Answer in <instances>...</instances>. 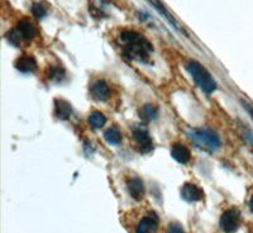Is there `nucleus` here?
Here are the masks:
<instances>
[{
	"mask_svg": "<svg viewBox=\"0 0 253 233\" xmlns=\"http://www.w3.org/2000/svg\"><path fill=\"white\" fill-rule=\"evenodd\" d=\"M65 76V70L61 66L52 67L51 71H49V79L53 81H61Z\"/></svg>",
	"mask_w": 253,
	"mask_h": 233,
	"instance_id": "obj_18",
	"label": "nucleus"
},
{
	"mask_svg": "<svg viewBox=\"0 0 253 233\" xmlns=\"http://www.w3.org/2000/svg\"><path fill=\"white\" fill-rule=\"evenodd\" d=\"M245 105H246V109L248 110V113H250L251 117H252V118H253V108L251 107V105H248V104H246V103H245Z\"/></svg>",
	"mask_w": 253,
	"mask_h": 233,
	"instance_id": "obj_21",
	"label": "nucleus"
},
{
	"mask_svg": "<svg viewBox=\"0 0 253 233\" xmlns=\"http://www.w3.org/2000/svg\"><path fill=\"white\" fill-rule=\"evenodd\" d=\"M171 155L180 164H187L191 158V152L185 144L175 143L171 147Z\"/></svg>",
	"mask_w": 253,
	"mask_h": 233,
	"instance_id": "obj_11",
	"label": "nucleus"
},
{
	"mask_svg": "<svg viewBox=\"0 0 253 233\" xmlns=\"http://www.w3.org/2000/svg\"><path fill=\"white\" fill-rule=\"evenodd\" d=\"M169 233H185L184 230H182L181 225H178V223H171L170 226H169V231H167Z\"/></svg>",
	"mask_w": 253,
	"mask_h": 233,
	"instance_id": "obj_20",
	"label": "nucleus"
},
{
	"mask_svg": "<svg viewBox=\"0 0 253 233\" xmlns=\"http://www.w3.org/2000/svg\"><path fill=\"white\" fill-rule=\"evenodd\" d=\"M181 196L186 202H200L204 199V191L193 183H186L181 187Z\"/></svg>",
	"mask_w": 253,
	"mask_h": 233,
	"instance_id": "obj_8",
	"label": "nucleus"
},
{
	"mask_svg": "<svg viewBox=\"0 0 253 233\" xmlns=\"http://www.w3.org/2000/svg\"><path fill=\"white\" fill-rule=\"evenodd\" d=\"M241 226V213L236 208L225 210L220 217V227L225 233H234Z\"/></svg>",
	"mask_w": 253,
	"mask_h": 233,
	"instance_id": "obj_5",
	"label": "nucleus"
},
{
	"mask_svg": "<svg viewBox=\"0 0 253 233\" xmlns=\"http://www.w3.org/2000/svg\"><path fill=\"white\" fill-rule=\"evenodd\" d=\"M72 114V107L69 101L63 99H56L55 100V115L58 119H69Z\"/></svg>",
	"mask_w": 253,
	"mask_h": 233,
	"instance_id": "obj_13",
	"label": "nucleus"
},
{
	"mask_svg": "<svg viewBox=\"0 0 253 233\" xmlns=\"http://www.w3.org/2000/svg\"><path fill=\"white\" fill-rule=\"evenodd\" d=\"M158 223H160V219L157 214L155 212H150L141 219L135 228V233H156L158 230Z\"/></svg>",
	"mask_w": 253,
	"mask_h": 233,
	"instance_id": "obj_7",
	"label": "nucleus"
},
{
	"mask_svg": "<svg viewBox=\"0 0 253 233\" xmlns=\"http://www.w3.org/2000/svg\"><path fill=\"white\" fill-rule=\"evenodd\" d=\"M148 1H150V3L152 4V5H153V8L157 9L158 13H160V14L164 15V17L166 18V19L169 20V22H170V23L172 24V26L175 27V28L177 29V31L184 32V29H182L181 27L178 26V23H177V22H176L175 18H173L172 15L170 14V12H169V10H167V9L165 8V5H164V4L161 3V1H160V0H148Z\"/></svg>",
	"mask_w": 253,
	"mask_h": 233,
	"instance_id": "obj_14",
	"label": "nucleus"
},
{
	"mask_svg": "<svg viewBox=\"0 0 253 233\" xmlns=\"http://www.w3.org/2000/svg\"><path fill=\"white\" fill-rule=\"evenodd\" d=\"M15 67L22 72H33L37 69V62H36L33 56L23 55L17 58V61H15Z\"/></svg>",
	"mask_w": 253,
	"mask_h": 233,
	"instance_id": "obj_12",
	"label": "nucleus"
},
{
	"mask_svg": "<svg viewBox=\"0 0 253 233\" xmlns=\"http://www.w3.org/2000/svg\"><path fill=\"white\" fill-rule=\"evenodd\" d=\"M186 69L203 92H205L207 94H211L213 92H215V80L211 78L210 72L203 66L202 63H199L198 61H189L186 63Z\"/></svg>",
	"mask_w": 253,
	"mask_h": 233,
	"instance_id": "obj_2",
	"label": "nucleus"
},
{
	"mask_svg": "<svg viewBox=\"0 0 253 233\" xmlns=\"http://www.w3.org/2000/svg\"><path fill=\"white\" fill-rule=\"evenodd\" d=\"M126 189L134 200H142L144 196V184L139 178H130L126 182Z\"/></svg>",
	"mask_w": 253,
	"mask_h": 233,
	"instance_id": "obj_10",
	"label": "nucleus"
},
{
	"mask_svg": "<svg viewBox=\"0 0 253 233\" xmlns=\"http://www.w3.org/2000/svg\"><path fill=\"white\" fill-rule=\"evenodd\" d=\"M36 33H37V31H36L35 26L29 20L23 19L18 23L17 28L9 32L6 37H8V41L10 44L18 46L22 41L32 40L36 36Z\"/></svg>",
	"mask_w": 253,
	"mask_h": 233,
	"instance_id": "obj_4",
	"label": "nucleus"
},
{
	"mask_svg": "<svg viewBox=\"0 0 253 233\" xmlns=\"http://www.w3.org/2000/svg\"><path fill=\"white\" fill-rule=\"evenodd\" d=\"M123 53L130 60L139 62H148L153 51L152 45L143 35L134 31H123L119 36Z\"/></svg>",
	"mask_w": 253,
	"mask_h": 233,
	"instance_id": "obj_1",
	"label": "nucleus"
},
{
	"mask_svg": "<svg viewBox=\"0 0 253 233\" xmlns=\"http://www.w3.org/2000/svg\"><path fill=\"white\" fill-rule=\"evenodd\" d=\"M89 123L91 124L94 128H96V130H100L101 127H104L105 123H107V118H105V115H104L103 113L95 110V112H92L91 114H90Z\"/></svg>",
	"mask_w": 253,
	"mask_h": 233,
	"instance_id": "obj_17",
	"label": "nucleus"
},
{
	"mask_svg": "<svg viewBox=\"0 0 253 233\" xmlns=\"http://www.w3.org/2000/svg\"><path fill=\"white\" fill-rule=\"evenodd\" d=\"M91 96L95 100L105 101L110 98V88L104 80H96L90 88Z\"/></svg>",
	"mask_w": 253,
	"mask_h": 233,
	"instance_id": "obj_9",
	"label": "nucleus"
},
{
	"mask_svg": "<svg viewBox=\"0 0 253 233\" xmlns=\"http://www.w3.org/2000/svg\"><path fill=\"white\" fill-rule=\"evenodd\" d=\"M32 13L37 18H42L46 15L47 9L43 4H33V6H32Z\"/></svg>",
	"mask_w": 253,
	"mask_h": 233,
	"instance_id": "obj_19",
	"label": "nucleus"
},
{
	"mask_svg": "<svg viewBox=\"0 0 253 233\" xmlns=\"http://www.w3.org/2000/svg\"><path fill=\"white\" fill-rule=\"evenodd\" d=\"M104 139L109 144H119L122 142V132L117 127H110L104 133Z\"/></svg>",
	"mask_w": 253,
	"mask_h": 233,
	"instance_id": "obj_16",
	"label": "nucleus"
},
{
	"mask_svg": "<svg viewBox=\"0 0 253 233\" xmlns=\"http://www.w3.org/2000/svg\"><path fill=\"white\" fill-rule=\"evenodd\" d=\"M189 137L199 148L209 151V152H214V151L219 150L221 143L220 137L213 130H209V128L191 130L189 132Z\"/></svg>",
	"mask_w": 253,
	"mask_h": 233,
	"instance_id": "obj_3",
	"label": "nucleus"
},
{
	"mask_svg": "<svg viewBox=\"0 0 253 233\" xmlns=\"http://www.w3.org/2000/svg\"><path fill=\"white\" fill-rule=\"evenodd\" d=\"M157 115L158 108L156 105H152V104H147V105L142 107L141 110H139V117L146 122L153 121V119L157 118Z\"/></svg>",
	"mask_w": 253,
	"mask_h": 233,
	"instance_id": "obj_15",
	"label": "nucleus"
},
{
	"mask_svg": "<svg viewBox=\"0 0 253 233\" xmlns=\"http://www.w3.org/2000/svg\"><path fill=\"white\" fill-rule=\"evenodd\" d=\"M250 209H251V212L253 213V196L251 198V200H250Z\"/></svg>",
	"mask_w": 253,
	"mask_h": 233,
	"instance_id": "obj_22",
	"label": "nucleus"
},
{
	"mask_svg": "<svg viewBox=\"0 0 253 233\" xmlns=\"http://www.w3.org/2000/svg\"><path fill=\"white\" fill-rule=\"evenodd\" d=\"M133 137H134V141L137 142V146L139 147V151L142 153H148L153 150V141L146 128L143 127L133 128Z\"/></svg>",
	"mask_w": 253,
	"mask_h": 233,
	"instance_id": "obj_6",
	"label": "nucleus"
}]
</instances>
